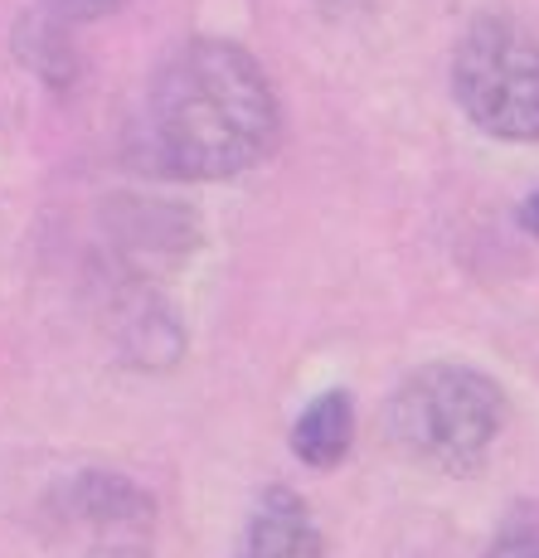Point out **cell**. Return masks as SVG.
Wrapping results in <instances>:
<instances>
[{
    "label": "cell",
    "instance_id": "277c9868",
    "mask_svg": "<svg viewBox=\"0 0 539 558\" xmlns=\"http://www.w3.org/2000/svg\"><path fill=\"white\" fill-rule=\"evenodd\" d=\"M239 558H331L316 514L292 486H267L243 530Z\"/></svg>",
    "mask_w": 539,
    "mask_h": 558
},
{
    "label": "cell",
    "instance_id": "9c48e42d",
    "mask_svg": "<svg viewBox=\"0 0 539 558\" xmlns=\"http://www.w3.org/2000/svg\"><path fill=\"white\" fill-rule=\"evenodd\" d=\"M59 20H98V15H112L122 0H45Z\"/></svg>",
    "mask_w": 539,
    "mask_h": 558
},
{
    "label": "cell",
    "instance_id": "6da1fadb",
    "mask_svg": "<svg viewBox=\"0 0 539 558\" xmlns=\"http://www.w3.org/2000/svg\"><path fill=\"white\" fill-rule=\"evenodd\" d=\"M283 142V102L239 39L195 35L166 53L136 117V156L151 175L214 185L257 170Z\"/></svg>",
    "mask_w": 539,
    "mask_h": 558
},
{
    "label": "cell",
    "instance_id": "3957f363",
    "mask_svg": "<svg viewBox=\"0 0 539 558\" xmlns=\"http://www.w3.org/2000/svg\"><path fill=\"white\" fill-rule=\"evenodd\" d=\"M452 102L505 146H539V35L511 15H477L452 45Z\"/></svg>",
    "mask_w": 539,
    "mask_h": 558
},
{
    "label": "cell",
    "instance_id": "30bf717a",
    "mask_svg": "<svg viewBox=\"0 0 539 558\" xmlns=\"http://www.w3.org/2000/svg\"><path fill=\"white\" fill-rule=\"evenodd\" d=\"M88 558H156V554L136 549V544H107V549H98V554H88Z\"/></svg>",
    "mask_w": 539,
    "mask_h": 558
},
{
    "label": "cell",
    "instance_id": "8992f818",
    "mask_svg": "<svg viewBox=\"0 0 539 558\" xmlns=\"http://www.w3.org/2000/svg\"><path fill=\"white\" fill-rule=\"evenodd\" d=\"M292 457L311 471H336L355 447V399L345 389H321L292 423Z\"/></svg>",
    "mask_w": 539,
    "mask_h": 558
},
{
    "label": "cell",
    "instance_id": "8fae6325",
    "mask_svg": "<svg viewBox=\"0 0 539 558\" xmlns=\"http://www.w3.org/2000/svg\"><path fill=\"white\" fill-rule=\"evenodd\" d=\"M520 219H525V229H535V233H539V190H535V195H530V199H525Z\"/></svg>",
    "mask_w": 539,
    "mask_h": 558
},
{
    "label": "cell",
    "instance_id": "5b68a950",
    "mask_svg": "<svg viewBox=\"0 0 539 558\" xmlns=\"http://www.w3.org/2000/svg\"><path fill=\"white\" fill-rule=\"evenodd\" d=\"M63 514L73 524H88V530H146L151 524V496L136 481L117 476V471H83L63 486Z\"/></svg>",
    "mask_w": 539,
    "mask_h": 558
},
{
    "label": "cell",
    "instance_id": "52a82bcc",
    "mask_svg": "<svg viewBox=\"0 0 539 558\" xmlns=\"http://www.w3.org/2000/svg\"><path fill=\"white\" fill-rule=\"evenodd\" d=\"M53 20H29V25H20L15 49L45 83H73V49L59 39V25H53Z\"/></svg>",
    "mask_w": 539,
    "mask_h": 558
},
{
    "label": "cell",
    "instance_id": "7a4b0ae2",
    "mask_svg": "<svg viewBox=\"0 0 539 558\" xmlns=\"http://www.w3.org/2000/svg\"><path fill=\"white\" fill-rule=\"evenodd\" d=\"M511 427V399L477 364L428 360L394 384L384 437L398 457L442 476H477Z\"/></svg>",
    "mask_w": 539,
    "mask_h": 558
},
{
    "label": "cell",
    "instance_id": "ba28073f",
    "mask_svg": "<svg viewBox=\"0 0 539 558\" xmlns=\"http://www.w3.org/2000/svg\"><path fill=\"white\" fill-rule=\"evenodd\" d=\"M487 558H539V530L535 524H511V530L495 534Z\"/></svg>",
    "mask_w": 539,
    "mask_h": 558
}]
</instances>
